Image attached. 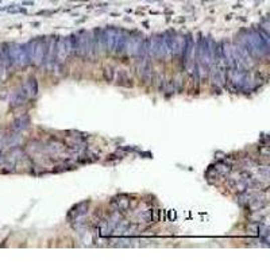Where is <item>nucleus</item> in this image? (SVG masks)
I'll return each mask as SVG.
<instances>
[{"label": "nucleus", "instance_id": "f257e3e1", "mask_svg": "<svg viewBox=\"0 0 270 270\" xmlns=\"http://www.w3.org/2000/svg\"><path fill=\"white\" fill-rule=\"evenodd\" d=\"M239 42L243 45L251 56L265 57L269 53V45L267 38H262L261 34L257 31H250L246 33L243 38L239 39Z\"/></svg>", "mask_w": 270, "mask_h": 270}, {"label": "nucleus", "instance_id": "f03ea898", "mask_svg": "<svg viewBox=\"0 0 270 270\" xmlns=\"http://www.w3.org/2000/svg\"><path fill=\"white\" fill-rule=\"evenodd\" d=\"M125 52L131 57L143 56L146 53V39L141 35H134L126 39Z\"/></svg>", "mask_w": 270, "mask_h": 270}, {"label": "nucleus", "instance_id": "7ed1b4c3", "mask_svg": "<svg viewBox=\"0 0 270 270\" xmlns=\"http://www.w3.org/2000/svg\"><path fill=\"white\" fill-rule=\"evenodd\" d=\"M37 91H38V85H37V81L34 78H31L29 81L22 86L21 89L18 91L17 95H15V99H14V104L18 106V104H23L27 100H30L31 98H34L37 95Z\"/></svg>", "mask_w": 270, "mask_h": 270}, {"label": "nucleus", "instance_id": "20e7f679", "mask_svg": "<svg viewBox=\"0 0 270 270\" xmlns=\"http://www.w3.org/2000/svg\"><path fill=\"white\" fill-rule=\"evenodd\" d=\"M74 49V39L73 38H60L56 43V61L64 62L69 54Z\"/></svg>", "mask_w": 270, "mask_h": 270}, {"label": "nucleus", "instance_id": "39448f33", "mask_svg": "<svg viewBox=\"0 0 270 270\" xmlns=\"http://www.w3.org/2000/svg\"><path fill=\"white\" fill-rule=\"evenodd\" d=\"M95 47V38L91 37V34H82L74 41V50L80 56H88Z\"/></svg>", "mask_w": 270, "mask_h": 270}, {"label": "nucleus", "instance_id": "423d86ee", "mask_svg": "<svg viewBox=\"0 0 270 270\" xmlns=\"http://www.w3.org/2000/svg\"><path fill=\"white\" fill-rule=\"evenodd\" d=\"M47 41L43 38H38L33 41V56L31 62L35 65H42L45 62V54H46Z\"/></svg>", "mask_w": 270, "mask_h": 270}, {"label": "nucleus", "instance_id": "0eeeda50", "mask_svg": "<svg viewBox=\"0 0 270 270\" xmlns=\"http://www.w3.org/2000/svg\"><path fill=\"white\" fill-rule=\"evenodd\" d=\"M10 57L14 61V64L18 65V66H25V65L30 62L29 57H27L26 49H25V46H21V45H13L11 46V49H10Z\"/></svg>", "mask_w": 270, "mask_h": 270}, {"label": "nucleus", "instance_id": "6e6552de", "mask_svg": "<svg viewBox=\"0 0 270 270\" xmlns=\"http://www.w3.org/2000/svg\"><path fill=\"white\" fill-rule=\"evenodd\" d=\"M199 64L203 68H211L214 65V60L211 58L210 47H208V41L203 38L199 43Z\"/></svg>", "mask_w": 270, "mask_h": 270}, {"label": "nucleus", "instance_id": "1a4fd4ad", "mask_svg": "<svg viewBox=\"0 0 270 270\" xmlns=\"http://www.w3.org/2000/svg\"><path fill=\"white\" fill-rule=\"evenodd\" d=\"M116 35H118V31L114 30V29H108L103 33L102 38H100V45L106 49V52H114Z\"/></svg>", "mask_w": 270, "mask_h": 270}, {"label": "nucleus", "instance_id": "9d476101", "mask_svg": "<svg viewBox=\"0 0 270 270\" xmlns=\"http://www.w3.org/2000/svg\"><path fill=\"white\" fill-rule=\"evenodd\" d=\"M185 46H187V38L177 35V37H171L170 38V49H171V56H181L184 54Z\"/></svg>", "mask_w": 270, "mask_h": 270}, {"label": "nucleus", "instance_id": "9b49d317", "mask_svg": "<svg viewBox=\"0 0 270 270\" xmlns=\"http://www.w3.org/2000/svg\"><path fill=\"white\" fill-rule=\"evenodd\" d=\"M159 37H153L149 41H146V53L151 57H158V47H159Z\"/></svg>", "mask_w": 270, "mask_h": 270}, {"label": "nucleus", "instance_id": "f8f14e48", "mask_svg": "<svg viewBox=\"0 0 270 270\" xmlns=\"http://www.w3.org/2000/svg\"><path fill=\"white\" fill-rule=\"evenodd\" d=\"M56 43L57 41L54 38L49 39L46 45V54H45V62L52 64L56 60Z\"/></svg>", "mask_w": 270, "mask_h": 270}]
</instances>
